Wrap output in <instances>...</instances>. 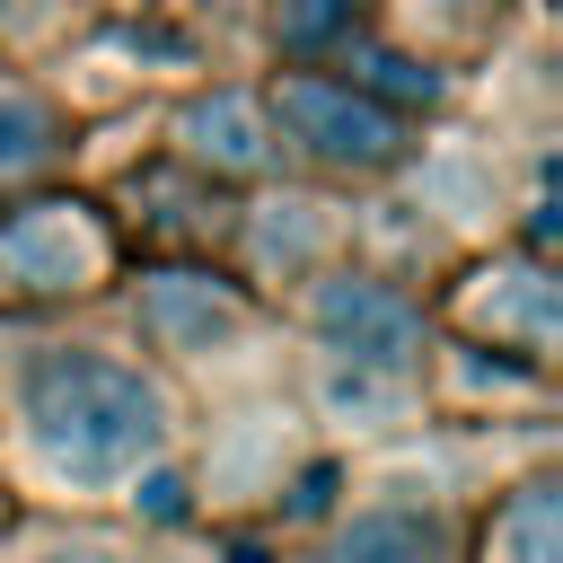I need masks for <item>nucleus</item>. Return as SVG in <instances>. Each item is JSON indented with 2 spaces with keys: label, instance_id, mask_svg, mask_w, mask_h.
<instances>
[{
  "label": "nucleus",
  "instance_id": "9",
  "mask_svg": "<svg viewBox=\"0 0 563 563\" xmlns=\"http://www.w3.org/2000/svg\"><path fill=\"white\" fill-rule=\"evenodd\" d=\"M501 563H563V493L554 484H528L501 510Z\"/></svg>",
  "mask_w": 563,
  "mask_h": 563
},
{
  "label": "nucleus",
  "instance_id": "13",
  "mask_svg": "<svg viewBox=\"0 0 563 563\" xmlns=\"http://www.w3.org/2000/svg\"><path fill=\"white\" fill-rule=\"evenodd\" d=\"M141 510L150 519H185V475H141Z\"/></svg>",
  "mask_w": 563,
  "mask_h": 563
},
{
  "label": "nucleus",
  "instance_id": "2",
  "mask_svg": "<svg viewBox=\"0 0 563 563\" xmlns=\"http://www.w3.org/2000/svg\"><path fill=\"white\" fill-rule=\"evenodd\" d=\"M282 123H290V141H299L308 158H325V167H387V158L405 150V132H396V114H387L378 97L325 88V79H282Z\"/></svg>",
  "mask_w": 563,
  "mask_h": 563
},
{
  "label": "nucleus",
  "instance_id": "15",
  "mask_svg": "<svg viewBox=\"0 0 563 563\" xmlns=\"http://www.w3.org/2000/svg\"><path fill=\"white\" fill-rule=\"evenodd\" d=\"M53 563H114V554H97V545H79V554H53Z\"/></svg>",
  "mask_w": 563,
  "mask_h": 563
},
{
  "label": "nucleus",
  "instance_id": "4",
  "mask_svg": "<svg viewBox=\"0 0 563 563\" xmlns=\"http://www.w3.org/2000/svg\"><path fill=\"white\" fill-rule=\"evenodd\" d=\"M317 334H325L352 369H413V352H422L413 299H396L387 282H361V273L317 282Z\"/></svg>",
  "mask_w": 563,
  "mask_h": 563
},
{
  "label": "nucleus",
  "instance_id": "8",
  "mask_svg": "<svg viewBox=\"0 0 563 563\" xmlns=\"http://www.w3.org/2000/svg\"><path fill=\"white\" fill-rule=\"evenodd\" d=\"M475 317H493V325H519L528 343H554V282H545L537 264L484 273V290H475Z\"/></svg>",
  "mask_w": 563,
  "mask_h": 563
},
{
  "label": "nucleus",
  "instance_id": "6",
  "mask_svg": "<svg viewBox=\"0 0 563 563\" xmlns=\"http://www.w3.org/2000/svg\"><path fill=\"white\" fill-rule=\"evenodd\" d=\"M334 563H449V528L440 510L378 501V510H352V528L334 537Z\"/></svg>",
  "mask_w": 563,
  "mask_h": 563
},
{
  "label": "nucleus",
  "instance_id": "5",
  "mask_svg": "<svg viewBox=\"0 0 563 563\" xmlns=\"http://www.w3.org/2000/svg\"><path fill=\"white\" fill-rule=\"evenodd\" d=\"M141 317H150V334H158L167 352H211V343H229V334L246 325L238 290L211 282V273H150Z\"/></svg>",
  "mask_w": 563,
  "mask_h": 563
},
{
  "label": "nucleus",
  "instance_id": "10",
  "mask_svg": "<svg viewBox=\"0 0 563 563\" xmlns=\"http://www.w3.org/2000/svg\"><path fill=\"white\" fill-rule=\"evenodd\" d=\"M44 158H53V114L35 97H0V185H18Z\"/></svg>",
  "mask_w": 563,
  "mask_h": 563
},
{
  "label": "nucleus",
  "instance_id": "12",
  "mask_svg": "<svg viewBox=\"0 0 563 563\" xmlns=\"http://www.w3.org/2000/svg\"><path fill=\"white\" fill-rule=\"evenodd\" d=\"M352 26V0H282V44L290 53H325Z\"/></svg>",
  "mask_w": 563,
  "mask_h": 563
},
{
  "label": "nucleus",
  "instance_id": "16",
  "mask_svg": "<svg viewBox=\"0 0 563 563\" xmlns=\"http://www.w3.org/2000/svg\"><path fill=\"white\" fill-rule=\"evenodd\" d=\"M229 563H264V545H229Z\"/></svg>",
  "mask_w": 563,
  "mask_h": 563
},
{
  "label": "nucleus",
  "instance_id": "1",
  "mask_svg": "<svg viewBox=\"0 0 563 563\" xmlns=\"http://www.w3.org/2000/svg\"><path fill=\"white\" fill-rule=\"evenodd\" d=\"M26 431L70 484H123L141 457H158L167 413L158 387L106 352H44L26 369Z\"/></svg>",
  "mask_w": 563,
  "mask_h": 563
},
{
  "label": "nucleus",
  "instance_id": "3",
  "mask_svg": "<svg viewBox=\"0 0 563 563\" xmlns=\"http://www.w3.org/2000/svg\"><path fill=\"white\" fill-rule=\"evenodd\" d=\"M106 264V238L79 202H26L0 220V282L9 290H79L97 282Z\"/></svg>",
  "mask_w": 563,
  "mask_h": 563
},
{
  "label": "nucleus",
  "instance_id": "14",
  "mask_svg": "<svg viewBox=\"0 0 563 563\" xmlns=\"http://www.w3.org/2000/svg\"><path fill=\"white\" fill-rule=\"evenodd\" d=\"M334 484H343L334 466H308V475H299V493H290V510H299V519H317V510L334 501Z\"/></svg>",
  "mask_w": 563,
  "mask_h": 563
},
{
  "label": "nucleus",
  "instance_id": "7",
  "mask_svg": "<svg viewBox=\"0 0 563 563\" xmlns=\"http://www.w3.org/2000/svg\"><path fill=\"white\" fill-rule=\"evenodd\" d=\"M185 150L202 158V167H264V114L246 106V97H202V106H185Z\"/></svg>",
  "mask_w": 563,
  "mask_h": 563
},
{
  "label": "nucleus",
  "instance_id": "11",
  "mask_svg": "<svg viewBox=\"0 0 563 563\" xmlns=\"http://www.w3.org/2000/svg\"><path fill=\"white\" fill-rule=\"evenodd\" d=\"M352 70H361V97H396V106H431L440 97V70H422L405 53H378V44H361Z\"/></svg>",
  "mask_w": 563,
  "mask_h": 563
}]
</instances>
